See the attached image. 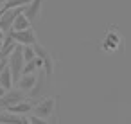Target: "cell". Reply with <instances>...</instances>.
<instances>
[{"label": "cell", "mask_w": 131, "mask_h": 124, "mask_svg": "<svg viewBox=\"0 0 131 124\" xmlns=\"http://www.w3.org/2000/svg\"><path fill=\"white\" fill-rule=\"evenodd\" d=\"M24 65H25V61H24V56H22V47H16V49L11 52L9 61H7V67H9V70H11V76H13V81H15V83L22 77Z\"/></svg>", "instance_id": "cell-1"}, {"label": "cell", "mask_w": 131, "mask_h": 124, "mask_svg": "<svg viewBox=\"0 0 131 124\" xmlns=\"http://www.w3.org/2000/svg\"><path fill=\"white\" fill-rule=\"evenodd\" d=\"M24 99H25V92H22V90H18V88H15V90L11 88V90H7L2 97H0V108L6 110V108H9V106L20 102V101H24Z\"/></svg>", "instance_id": "cell-2"}, {"label": "cell", "mask_w": 131, "mask_h": 124, "mask_svg": "<svg viewBox=\"0 0 131 124\" xmlns=\"http://www.w3.org/2000/svg\"><path fill=\"white\" fill-rule=\"evenodd\" d=\"M9 36H11L16 43H22V45H34V43H38L36 34H34L32 29H25V31H9Z\"/></svg>", "instance_id": "cell-3"}, {"label": "cell", "mask_w": 131, "mask_h": 124, "mask_svg": "<svg viewBox=\"0 0 131 124\" xmlns=\"http://www.w3.org/2000/svg\"><path fill=\"white\" fill-rule=\"evenodd\" d=\"M54 106H56V101H54L52 97H47V99L40 101L36 106H32V113L38 115V117H41V119H47V117L52 115Z\"/></svg>", "instance_id": "cell-4"}, {"label": "cell", "mask_w": 131, "mask_h": 124, "mask_svg": "<svg viewBox=\"0 0 131 124\" xmlns=\"http://www.w3.org/2000/svg\"><path fill=\"white\" fill-rule=\"evenodd\" d=\"M24 7H18V9H7L4 13H0V31H4V33H9L11 31V25L16 18V15L22 13Z\"/></svg>", "instance_id": "cell-5"}, {"label": "cell", "mask_w": 131, "mask_h": 124, "mask_svg": "<svg viewBox=\"0 0 131 124\" xmlns=\"http://www.w3.org/2000/svg\"><path fill=\"white\" fill-rule=\"evenodd\" d=\"M41 6H43V0H31V2H29L22 11H24V15L27 16V20L32 22V20H36V18L40 16V13H41Z\"/></svg>", "instance_id": "cell-6"}, {"label": "cell", "mask_w": 131, "mask_h": 124, "mask_svg": "<svg viewBox=\"0 0 131 124\" xmlns=\"http://www.w3.org/2000/svg\"><path fill=\"white\" fill-rule=\"evenodd\" d=\"M36 76L34 74H22V77L16 81V88L22 90V92H31L32 86L36 85Z\"/></svg>", "instance_id": "cell-7"}, {"label": "cell", "mask_w": 131, "mask_h": 124, "mask_svg": "<svg viewBox=\"0 0 131 124\" xmlns=\"http://www.w3.org/2000/svg\"><path fill=\"white\" fill-rule=\"evenodd\" d=\"M9 113H15V115H20V117H24V115H27V113H31L32 111V102H29V101H20V102H16V104H13V106H9V108H6Z\"/></svg>", "instance_id": "cell-8"}, {"label": "cell", "mask_w": 131, "mask_h": 124, "mask_svg": "<svg viewBox=\"0 0 131 124\" xmlns=\"http://www.w3.org/2000/svg\"><path fill=\"white\" fill-rule=\"evenodd\" d=\"M18 47V43L7 34L6 38H4V43H2V49H0V59H6V58H9L11 56V52L15 50Z\"/></svg>", "instance_id": "cell-9"}, {"label": "cell", "mask_w": 131, "mask_h": 124, "mask_svg": "<svg viewBox=\"0 0 131 124\" xmlns=\"http://www.w3.org/2000/svg\"><path fill=\"white\" fill-rule=\"evenodd\" d=\"M13 76H11V70L7 65H4V68L0 70V86H4L6 90H11L13 88Z\"/></svg>", "instance_id": "cell-10"}, {"label": "cell", "mask_w": 131, "mask_h": 124, "mask_svg": "<svg viewBox=\"0 0 131 124\" xmlns=\"http://www.w3.org/2000/svg\"><path fill=\"white\" fill-rule=\"evenodd\" d=\"M25 29H31V22L27 20V16L24 15V11L20 15H16L13 25H11V31H25Z\"/></svg>", "instance_id": "cell-11"}, {"label": "cell", "mask_w": 131, "mask_h": 124, "mask_svg": "<svg viewBox=\"0 0 131 124\" xmlns=\"http://www.w3.org/2000/svg\"><path fill=\"white\" fill-rule=\"evenodd\" d=\"M0 124H22V117L9 113L7 110H2L0 111Z\"/></svg>", "instance_id": "cell-12"}, {"label": "cell", "mask_w": 131, "mask_h": 124, "mask_svg": "<svg viewBox=\"0 0 131 124\" xmlns=\"http://www.w3.org/2000/svg\"><path fill=\"white\" fill-rule=\"evenodd\" d=\"M45 90V76L41 74L38 79H36V85L32 86V90H31V95L32 97H38V95H41V92Z\"/></svg>", "instance_id": "cell-13"}, {"label": "cell", "mask_w": 131, "mask_h": 124, "mask_svg": "<svg viewBox=\"0 0 131 124\" xmlns=\"http://www.w3.org/2000/svg\"><path fill=\"white\" fill-rule=\"evenodd\" d=\"M22 56H24V61H25V63L32 61V59L36 58V54H34V49H32V45H24V47H22Z\"/></svg>", "instance_id": "cell-14"}, {"label": "cell", "mask_w": 131, "mask_h": 124, "mask_svg": "<svg viewBox=\"0 0 131 124\" xmlns=\"http://www.w3.org/2000/svg\"><path fill=\"white\" fill-rule=\"evenodd\" d=\"M34 70H38V67H36V63H34V59H32V61H29V63L24 65L22 74H34Z\"/></svg>", "instance_id": "cell-15"}, {"label": "cell", "mask_w": 131, "mask_h": 124, "mask_svg": "<svg viewBox=\"0 0 131 124\" xmlns=\"http://www.w3.org/2000/svg\"><path fill=\"white\" fill-rule=\"evenodd\" d=\"M27 120L31 124H47V119H41L38 115H31V117H27Z\"/></svg>", "instance_id": "cell-16"}, {"label": "cell", "mask_w": 131, "mask_h": 124, "mask_svg": "<svg viewBox=\"0 0 131 124\" xmlns=\"http://www.w3.org/2000/svg\"><path fill=\"white\" fill-rule=\"evenodd\" d=\"M6 92H7V90H6V88H4V86H0V97H2V95H4V94H6Z\"/></svg>", "instance_id": "cell-17"}, {"label": "cell", "mask_w": 131, "mask_h": 124, "mask_svg": "<svg viewBox=\"0 0 131 124\" xmlns=\"http://www.w3.org/2000/svg\"><path fill=\"white\" fill-rule=\"evenodd\" d=\"M22 124H31V122L27 120V117H22Z\"/></svg>", "instance_id": "cell-18"}, {"label": "cell", "mask_w": 131, "mask_h": 124, "mask_svg": "<svg viewBox=\"0 0 131 124\" xmlns=\"http://www.w3.org/2000/svg\"><path fill=\"white\" fill-rule=\"evenodd\" d=\"M0 111H2V108H0Z\"/></svg>", "instance_id": "cell-19"}]
</instances>
